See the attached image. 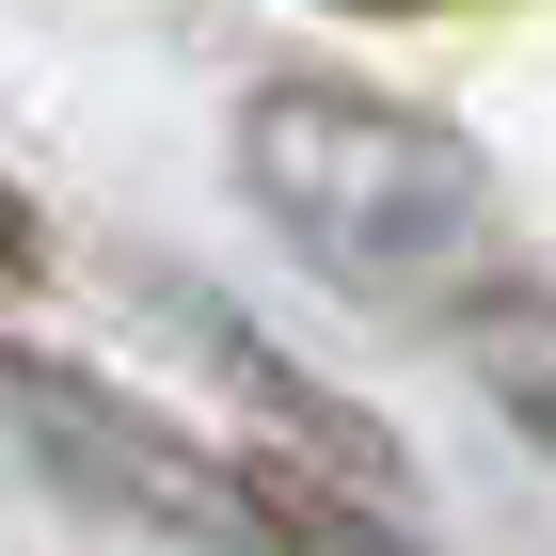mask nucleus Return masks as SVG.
Listing matches in <instances>:
<instances>
[{"mask_svg":"<svg viewBox=\"0 0 556 556\" xmlns=\"http://www.w3.org/2000/svg\"><path fill=\"white\" fill-rule=\"evenodd\" d=\"M239 175H255V207L287 223V255L318 270V287L382 302V318H462V302L509 270L493 175L429 128V112H397V96L270 80L255 112H239Z\"/></svg>","mask_w":556,"mask_h":556,"instance_id":"f257e3e1","label":"nucleus"},{"mask_svg":"<svg viewBox=\"0 0 556 556\" xmlns=\"http://www.w3.org/2000/svg\"><path fill=\"white\" fill-rule=\"evenodd\" d=\"M462 334V366L493 382V414L525 429V445H556V287H525V270H493V287L445 318Z\"/></svg>","mask_w":556,"mask_h":556,"instance_id":"f03ea898","label":"nucleus"},{"mask_svg":"<svg viewBox=\"0 0 556 556\" xmlns=\"http://www.w3.org/2000/svg\"><path fill=\"white\" fill-rule=\"evenodd\" d=\"M33 270H48V223H33V191L0 175V287H33Z\"/></svg>","mask_w":556,"mask_h":556,"instance_id":"7ed1b4c3","label":"nucleus"},{"mask_svg":"<svg viewBox=\"0 0 556 556\" xmlns=\"http://www.w3.org/2000/svg\"><path fill=\"white\" fill-rule=\"evenodd\" d=\"M350 16H429V0H350Z\"/></svg>","mask_w":556,"mask_h":556,"instance_id":"20e7f679","label":"nucleus"}]
</instances>
